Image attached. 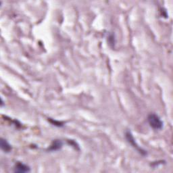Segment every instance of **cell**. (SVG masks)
<instances>
[{
  "label": "cell",
  "instance_id": "1",
  "mask_svg": "<svg viewBox=\"0 0 173 173\" xmlns=\"http://www.w3.org/2000/svg\"><path fill=\"white\" fill-rule=\"evenodd\" d=\"M147 120L150 126L155 130H160L163 128V122L155 114H150L147 117Z\"/></svg>",
  "mask_w": 173,
  "mask_h": 173
},
{
  "label": "cell",
  "instance_id": "2",
  "mask_svg": "<svg viewBox=\"0 0 173 173\" xmlns=\"http://www.w3.org/2000/svg\"><path fill=\"white\" fill-rule=\"evenodd\" d=\"M126 139H127V141L130 143V145H131L135 149H136L139 153L141 154L142 155H146L147 153L145 150H143V149H141L140 147H139L137 143H136L135 140V139L133 136L132 133H130V131H126Z\"/></svg>",
  "mask_w": 173,
  "mask_h": 173
},
{
  "label": "cell",
  "instance_id": "3",
  "mask_svg": "<svg viewBox=\"0 0 173 173\" xmlns=\"http://www.w3.org/2000/svg\"><path fill=\"white\" fill-rule=\"evenodd\" d=\"M30 170V168L23 163L18 162L16 164L14 171L16 172H28Z\"/></svg>",
  "mask_w": 173,
  "mask_h": 173
},
{
  "label": "cell",
  "instance_id": "4",
  "mask_svg": "<svg viewBox=\"0 0 173 173\" xmlns=\"http://www.w3.org/2000/svg\"><path fill=\"white\" fill-rule=\"evenodd\" d=\"M1 148L3 151H4V152H10V151L12 150V147L11 145L9 144V143H8L6 139H1Z\"/></svg>",
  "mask_w": 173,
  "mask_h": 173
},
{
  "label": "cell",
  "instance_id": "5",
  "mask_svg": "<svg viewBox=\"0 0 173 173\" xmlns=\"http://www.w3.org/2000/svg\"><path fill=\"white\" fill-rule=\"evenodd\" d=\"M62 146V142L60 140H55L52 144L50 145L49 150L50 151H56L60 150Z\"/></svg>",
  "mask_w": 173,
  "mask_h": 173
}]
</instances>
